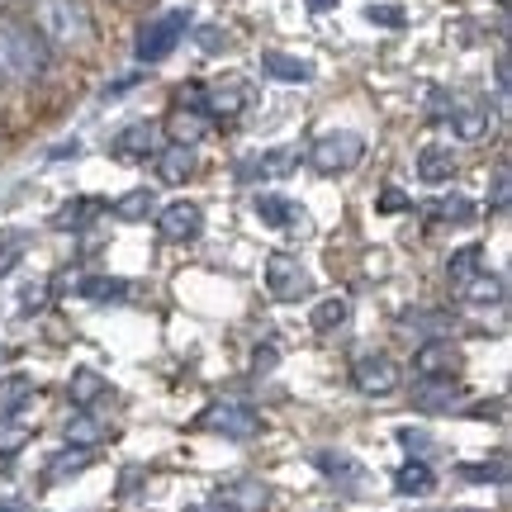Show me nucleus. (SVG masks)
I'll list each match as a JSON object with an SVG mask.
<instances>
[{
	"label": "nucleus",
	"instance_id": "1",
	"mask_svg": "<svg viewBox=\"0 0 512 512\" xmlns=\"http://www.w3.org/2000/svg\"><path fill=\"white\" fill-rule=\"evenodd\" d=\"M48 72V48L34 29H24L15 19H0V86H19Z\"/></svg>",
	"mask_w": 512,
	"mask_h": 512
},
{
	"label": "nucleus",
	"instance_id": "2",
	"mask_svg": "<svg viewBox=\"0 0 512 512\" xmlns=\"http://www.w3.org/2000/svg\"><path fill=\"white\" fill-rule=\"evenodd\" d=\"M34 24H38V38H43V43L67 48V53H81V48L95 38V24H91V15H86L81 0H38Z\"/></svg>",
	"mask_w": 512,
	"mask_h": 512
},
{
	"label": "nucleus",
	"instance_id": "3",
	"mask_svg": "<svg viewBox=\"0 0 512 512\" xmlns=\"http://www.w3.org/2000/svg\"><path fill=\"white\" fill-rule=\"evenodd\" d=\"M200 427L204 432H219L228 441H252L261 432V413L252 403H238V399H223V403H209L200 413Z\"/></svg>",
	"mask_w": 512,
	"mask_h": 512
},
{
	"label": "nucleus",
	"instance_id": "4",
	"mask_svg": "<svg viewBox=\"0 0 512 512\" xmlns=\"http://www.w3.org/2000/svg\"><path fill=\"white\" fill-rule=\"evenodd\" d=\"M366 157V138L351 133V128H337V133H323L318 143L309 147V162L323 171V176H337V171H351V166Z\"/></svg>",
	"mask_w": 512,
	"mask_h": 512
},
{
	"label": "nucleus",
	"instance_id": "5",
	"mask_svg": "<svg viewBox=\"0 0 512 512\" xmlns=\"http://www.w3.org/2000/svg\"><path fill=\"white\" fill-rule=\"evenodd\" d=\"M351 384L370 394V399H384V394H394L403 384V370L394 356H384V351H361L356 361H351Z\"/></svg>",
	"mask_w": 512,
	"mask_h": 512
},
{
	"label": "nucleus",
	"instance_id": "6",
	"mask_svg": "<svg viewBox=\"0 0 512 512\" xmlns=\"http://www.w3.org/2000/svg\"><path fill=\"white\" fill-rule=\"evenodd\" d=\"M266 294L275 304H299L309 294V271L294 252H271L266 256Z\"/></svg>",
	"mask_w": 512,
	"mask_h": 512
},
{
	"label": "nucleus",
	"instance_id": "7",
	"mask_svg": "<svg viewBox=\"0 0 512 512\" xmlns=\"http://www.w3.org/2000/svg\"><path fill=\"white\" fill-rule=\"evenodd\" d=\"M185 29H190V15H185V10H166V15H157L143 34H138V62H162V57H171L176 53V43L185 38Z\"/></svg>",
	"mask_w": 512,
	"mask_h": 512
},
{
	"label": "nucleus",
	"instance_id": "8",
	"mask_svg": "<svg viewBox=\"0 0 512 512\" xmlns=\"http://www.w3.org/2000/svg\"><path fill=\"white\" fill-rule=\"evenodd\" d=\"M446 124H451V133H456L460 143H479L494 128V110H489V100H451Z\"/></svg>",
	"mask_w": 512,
	"mask_h": 512
},
{
	"label": "nucleus",
	"instance_id": "9",
	"mask_svg": "<svg viewBox=\"0 0 512 512\" xmlns=\"http://www.w3.org/2000/svg\"><path fill=\"white\" fill-rule=\"evenodd\" d=\"M465 366V356L451 337H437V342H422L413 351V370H418V380H437V375H456Z\"/></svg>",
	"mask_w": 512,
	"mask_h": 512
},
{
	"label": "nucleus",
	"instance_id": "10",
	"mask_svg": "<svg viewBox=\"0 0 512 512\" xmlns=\"http://www.w3.org/2000/svg\"><path fill=\"white\" fill-rule=\"evenodd\" d=\"M157 233H162L166 242H195V238L204 233V214H200V204H190V200L166 204L162 214H157Z\"/></svg>",
	"mask_w": 512,
	"mask_h": 512
},
{
	"label": "nucleus",
	"instance_id": "11",
	"mask_svg": "<svg viewBox=\"0 0 512 512\" xmlns=\"http://www.w3.org/2000/svg\"><path fill=\"white\" fill-rule=\"evenodd\" d=\"M110 152L119 162H147V157L157 152V124H128L110 143Z\"/></svg>",
	"mask_w": 512,
	"mask_h": 512
},
{
	"label": "nucleus",
	"instance_id": "12",
	"mask_svg": "<svg viewBox=\"0 0 512 512\" xmlns=\"http://www.w3.org/2000/svg\"><path fill=\"white\" fill-rule=\"evenodd\" d=\"M313 465H318L332 484H342L347 494H361V479H366V470H361L347 451H318V456H313Z\"/></svg>",
	"mask_w": 512,
	"mask_h": 512
},
{
	"label": "nucleus",
	"instance_id": "13",
	"mask_svg": "<svg viewBox=\"0 0 512 512\" xmlns=\"http://www.w3.org/2000/svg\"><path fill=\"white\" fill-rule=\"evenodd\" d=\"M157 176H162L166 185H181L195 176V147H185V143H171L157 152Z\"/></svg>",
	"mask_w": 512,
	"mask_h": 512
},
{
	"label": "nucleus",
	"instance_id": "14",
	"mask_svg": "<svg viewBox=\"0 0 512 512\" xmlns=\"http://www.w3.org/2000/svg\"><path fill=\"white\" fill-rule=\"evenodd\" d=\"M110 437L105 418H95V408H76V418L67 422V446H81V451H95L100 441Z\"/></svg>",
	"mask_w": 512,
	"mask_h": 512
},
{
	"label": "nucleus",
	"instance_id": "15",
	"mask_svg": "<svg viewBox=\"0 0 512 512\" xmlns=\"http://www.w3.org/2000/svg\"><path fill=\"white\" fill-rule=\"evenodd\" d=\"M437 489V475H432V465L427 460H408V465H399L394 470V494L403 498H422Z\"/></svg>",
	"mask_w": 512,
	"mask_h": 512
},
{
	"label": "nucleus",
	"instance_id": "16",
	"mask_svg": "<svg viewBox=\"0 0 512 512\" xmlns=\"http://www.w3.org/2000/svg\"><path fill=\"white\" fill-rule=\"evenodd\" d=\"M451 176H456V152H451V147H422L418 152V181L446 185Z\"/></svg>",
	"mask_w": 512,
	"mask_h": 512
},
{
	"label": "nucleus",
	"instance_id": "17",
	"mask_svg": "<svg viewBox=\"0 0 512 512\" xmlns=\"http://www.w3.org/2000/svg\"><path fill=\"white\" fill-rule=\"evenodd\" d=\"M418 408H456L460 403V384H456V375H437V380H418Z\"/></svg>",
	"mask_w": 512,
	"mask_h": 512
},
{
	"label": "nucleus",
	"instance_id": "18",
	"mask_svg": "<svg viewBox=\"0 0 512 512\" xmlns=\"http://www.w3.org/2000/svg\"><path fill=\"white\" fill-rule=\"evenodd\" d=\"M261 72L275 76V81H290V86H299V81H313V62L290 57V53H266V57H261Z\"/></svg>",
	"mask_w": 512,
	"mask_h": 512
},
{
	"label": "nucleus",
	"instance_id": "19",
	"mask_svg": "<svg viewBox=\"0 0 512 512\" xmlns=\"http://www.w3.org/2000/svg\"><path fill=\"white\" fill-rule=\"evenodd\" d=\"M479 271H484V247H479V242L456 247V252H451V261H446V280H451L456 290H460V285H470Z\"/></svg>",
	"mask_w": 512,
	"mask_h": 512
},
{
	"label": "nucleus",
	"instance_id": "20",
	"mask_svg": "<svg viewBox=\"0 0 512 512\" xmlns=\"http://www.w3.org/2000/svg\"><path fill=\"white\" fill-rule=\"evenodd\" d=\"M100 399H110V380H105L100 370L81 366L72 375V403H76V408H95Z\"/></svg>",
	"mask_w": 512,
	"mask_h": 512
},
{
	"label": "nucleus",
	"instance_id": "21",
	"mask_svg": "<svg viewBox=\"0 0 512 512\" xmlns=\"http://www.w3.org/2000/svg\"><path fill=\"white\" fill-rule=\"evenodd\" d=\"M294 162H299V152H294V147H280V152L252 157V162L242 166V181H256V176H285Z\"/></svg>",
	"mask_w": 512,
	"mask_h": 512
},
{
	"label": "nucleus",
	"instance_id": "22",
	"mask_svg": "<svg viewBox=\"0 0 512 512\" xmlns=\"http://www.w3.org/2000/svg\"><path fill=\"white\" fill-rule=\"evenodd\" d=\"M294 209L285 195H256V219L266 223V228H294Z\"/></svg>",
	"mask_w": 512,
	"mask_h": 512
},
{
	"label": "nucleus",
	"instance_id": "23",
	"mask_svg": "<svg viewBox=\"0 0 512 512\" xmlns=\"http://www.w3.org/2000/svg\"><path fill=\"white\" fill-rule=\"evenodd\" d=\"M347 318H351V304L342 299V294H332V299H323L318 309H313V332H337V328H347Z\"/></svg>",
	"mask_w": 512,
	"mask_h": 512
},
{
	"label": "nucleus",
	"instance_id": "24",
	"mask_svg": "<svg viewBox=\"0 0 512 512\" xmlns=\"http://www.w3.org/2000/svg\"><path fill=\"white\" fill-rule=\"evenodd\" d=\"M503 290H508V280H503V275H484V271H479L470 285H460V294H465L470 304H503Z\"/></svg>",
	"mask_w": 512,
	"mask_h": 512
},
{
	"label": "nucleus",
	"instance_id": "25",
	"mask_svg": "<svg viewBox=\"0 0 512 512\" xmlns=\"http://www.w3.org/2000/svg\"><path fill=\"white\" fill-rule=\"evenodd\" d=\"M204 95V105L214 114H238L242 105H247V91H242V81H228V86H209Z\"/></svg>",
	"mask_w": 512,
	"mask_h": 512
},
{
	"label": "nucleus",
	"instance_id": "26",
	"mask_svg": "<svg viewBox=\"0 0 512 512\" xmlns=\"http://www.w3.org/2000/svg\"><path fill=\"white\" fill-rule=\"evenodd\" d=\"M91 465V451H81V446H67L57 460H48V484H62V479H72L81 475Z\"/></svg>",
	"mask_w": 512,
	"mask_h": 512
},
{
	"label": "nucleus",
	"instance_id": "27",
	"mask_svg": "<svg viewBox=\"0 0 512 512\" xmlns=\"http://www.w3.org/2000/svg\"><path fill=\"white\" fill-rule=\"evenodd\" d=\"M29 399H34V380H24V375L0 380V413H5V418H10V413H19Z\"/></svg>",
	"mask_w": 512,
	"mask_h": 512
},
{
	"label": "nucleus",
	"instance_id": "28",
	"mask_svg": "<svg viewBox=\"0 0 512 512\" xmlns=\"http://www.w3.org/2000/svg\"><path fill=\"white\" fill-rule=\"evenodd\" d=\"M152 209H157V195H152V190H128V195H119V200H114V214H119V219H128V223L147 219Z\"/></svg>",
	"mask_w": 512,
	"mask_h": 512
},
{
	"label": "nucleus",
	"instance_id": "29",
	"mask_svg": "<svg viewBox=\"0 0 512 512\" xmlns=\"http://www.w3.org/2000/svg\"><path fill=\"white\" fill-rule=\"evenodd\" d=\"M432 214H437L441 223H456V228H465V223L475 219V204L465 200V195H446V200L432 204Z\"/></svg>",
	"mask_w": 512,
	"mask_h": 512
},
{
	"label": "nucleus",
	"instance_id": "30",
	"mask_svg": "<svg viewBox=\"0 0 512 512\" xmlns=\"http://www.w3.org/2000/svg\"><path fill=\"white\" fill-rule=\"evenodd\" d=\"M200 133H204V119L195 110H176V114H171V138H176V143L190 147Z\"/></svg>",
	"mask_w": 512,
	"mask_h": 512
},
{
	"label": "nucleus",
	"instance_id": "31",
	"mask_svg": "<svg viewBox=\"0 0 512 512\" xmlns=\"http://www.w3.org/2000/svg\"><path fill=\"white\" fill-rule=\"evenodd\" d=\"M95 209H100L95 200H76V204H67V209H62L53 223H57V228H86V223L95 219Z\"/></svg>",
	"mask_w": 512,
	"mask_h": 512
},
{
	"label": "nucleus",
	"instance_id": "32",
	"mask_svg": "<svg viewBox=\"0 0 512 512\" xmlns=\"http://www.w3.org/2000/svg\"><path fill=\"white\" fill-rule=\"evenodd\" d=\"M456 475H460V479H470V484H503L508 465H503V460H494V465H460Z\"/></svg>",
	"mask_w": 512,
	"mask_h": 512
},
{
	"label": "nucleus",
	"instance_id": "33",
	"mask_svg": "<svg viewBox=\"0 0 512 512\" xmlns=\"http://www.w3.org/2000/svg\"><path fill=\"white\" fill-rule=\"evenodd\" d=\"M81 294H86V299H124L128 280H105V275H95V280L81 285Z\"/></svg>",
	"mask_w": 512,
	"mask_h": 512
},
{
	"label": "nucleus",
	"instance_id": "34",
	"mask_svg": "<svg viewBox=\"0 0 512 512\" xmlns=\"http://www.w3.org/2000/svg\"><path fill=\"white\" fill-rule=\"evenodd\" d=\"M366 19H370V24H384V29H403V10H399V5H370Z\"/></svg>",
	"mask_w": 512,
	"mask_h": 512
},
{
	"label": "nucleus",
	"instance_id": "35",
	"mask_svg": "<svg viewBox=\"0 0 512 512\" xmlns=\"http://www.w3.org/2000/svg\"><path fill=\"white\" fill-rule=\"evenodd\" d=\"M399 209H408V195H403L399 185H384L380 190V214H399Z\"/></svg>",
	"mask_w": 512,
	"mask_h": 512
},
{
	"label": "nucleus",
	"instance_id": "36",
	"mask_svg": "<svg viewBox=\"0 0 512 512\" xmlns=\"http://www.w3.org/2000/svg\"><path fill=\"white\" fill-rule=\"evenodd\" d=\"M24 446V427H0V451H19Z\"/></svg>",
	"mask_w": 512,
	"mask_h": 512
},
{
	"label": "nucleus",
	"instance_id": "37",
	"mask_svg": "<svg viewBox=\"0 0 512 512\" xmlns=\"http://www.w3.org/2000/svg\"><path fill=\"white\" fill-rule=\"evenodd\" d=\"M494 209H498V214L508 209V171H498V176H494Z\"/></svg>",
	"mask_w": 512,
	"mask_h": 512
},
{
	"label": "nucleus",
	"instance_id": "38",
	"mask_svg": "<svg viewBox=\"0 0 512 512\" xmlns=\"http://www.w3.org/2000/svg\"><path fill=\"white\" fill-rule=\"evenodd\" d=\"M399 441L408 446V451H427V441H432V437H427V432H413V427H403Z\"/></svg>",
	"mask_w": 512,
	"mask_h": 512
},
{
	"label": "nucleus",
	"instance_id": "39",
	"mask_svg": "<svg viewBox=\"0 0 512 512\" xmlns=\"http://www.w3.org/2000/svg\"><path fill=\"white\" fill-rule=\"evenodd\" d=\"M190 512H238L228 498H219V503H200V508H190Z\"/></svg>",
	"mask_w": 512,
	"mask_h": 512
},
{
	"label": "nucleus",
	"instance_id": "40",
	"mask_svg": "<svg viewBox=\"0 0 512 512\" xmlns=\"http://www.w3.org/2000/svg\"><path fill=\"white\" fill-rule=\"evenodd\" d=\"M15 261H19V252H15V247H5V252H0V275L10 271V266H15Z\"/></svg>",
	"mask_w": 512,
	"mask_h": 512
},
{
	"label": "nucleus",
	"instance_id": "41",
	"mask_svg": "<svg viewBox=\"0 0 512 512\" xmlns=\"http://www.w3.org/2000/svg\"><path fill=\"white\" fill-rule=\"evenodd\" d=\"M271 361H275V351H271V347L256 351V370H271Z\"/></svg>",
	"mask_w": 512,
	"mask_h": 512
},
{
	"label": "nucleus",
	"instance_id": "42",
	"mask_svg": "<svg viewBox=\"0 0 512 512\" xmlns=\"http://www.w3.org/2000/svg\"><path fill=\"white\" fill-rule=\"evenodd\" d=\"M0 512H24V503H15V498H10V503H0Z\"/></svg>",
	"mask_w": 512,
	"mask_h": 512
},
{
	"label": "nucleus",
	"instance_id": "43",
	"mask_svg": "<svg viewBox=\"0 0 512 512\" xmlns=\"http://www.w3.org/2000/svg\"><path fill=\"white\" fill-rule=\"evenodd\" d=\"M313 10H328V5H337V0H309Z\"/></svg>",
	"mask_w": 512,
	"mask_h": 512
},
{
	"label": "nucleus",
	"instance_id": "44",
	"mask_svg": "<svg viewBox=\"0 0 512 512\" xmlns=\"http://www.w3.org/2000/svg\"><path fill=\"white\" fill-rule=\"evenodd\" d=\"M460 512H479V508H460Z\"/></svg>",
	"mask_w": 512,
	"mask_h": 512
}]
</instances>
